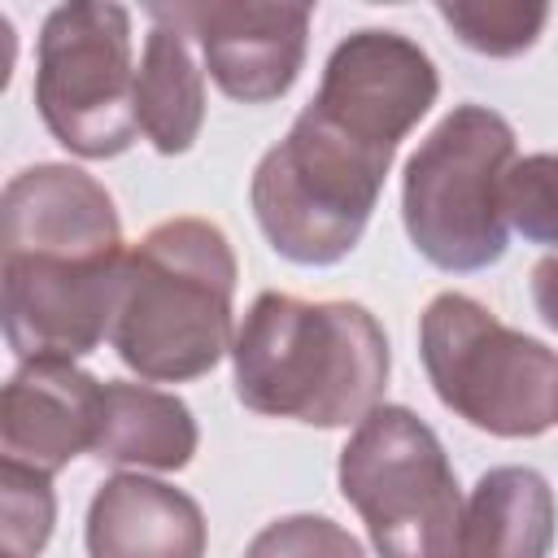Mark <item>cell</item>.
<instances>
[{"mask_svg":"<svg viewBox=\"0 0 558 558\" xmlns=\"http://www.w3.org/2000/svg\"><path fill=\"white\" fill-rule=\"evenodd\" d=\"M231 296L235 253L227 231L192 214L166 218L126 253L109 344L140 379H201L235 344Z\"/></svg>","mask_w":558,"mask_h":558,"instance_id":"3957f363","label":"cell"},{"mask_svg":"<svg viewBox=\"0 0 558 558\" xmlns=\"http://www.w3.org/2000/svg\"><path fill=\"white\" fill-rule=\"evenodd\" d=\"M148 17L174 22L201 48L209 78L244 105L279 100L305 61L310 9L305 4H244V0H201V4H148Z\"/></svg>","mask_w":558,"mask_h":558,"instance_id":"30bf717a","label":"cell"},{"mask_svg":"<svg viewBox=\"0 0 558 558\" xmlns=\"http://www.w3.org/2000/svg\"><path fill=\"white\" fill-rule=\"evenodd\" d=\"M336 480L379 558H458L462 493L445 445L405 405H375L340 449Z\"/></svg>","mask_w":558,"mask_h":558,"instance_id":"52a82bcc","label":"cell"},{"mask_svg":"<svg viewBox=\"0 0 558 558\" xmlns=\"http://www.w3.org/2000/svg\"><path fill=\"white\" fill-rule=\"evenodd\" d=\"M105 384L74 362H22L0 397L4 462L57 475L78 453H92Z\"/></svg>","mask_w":558,"mask_h":558,"instance_id":"8fae6325","label":"cell"},{"mask_svg":"<svg viewBox=\"0 0 558 558\" xmlns=\"http://www.w3.org/2000/svg\"><path fill=\"white\" fill-rule=\"evenodd\" d=\"M201 445L192 410L153 384L109 379L100 401V427L92 453L113 466H148V471H183Z\"/></svg>","mask_w":558,"mask_h":558,"instance_id":"5bb4252c","label":"cell"},{"mask_svg":"<svg viewBox=\"0 0 558 558\" xmlns=\"http://www.w3.org/2000/svg\"><path fill=\"white\" fill-rule=\"evenodd\" d=\"M205 122V70L196 44L174 22L153 17L140 70H135V126L161 153H187Z\"/></svg>","mask_w":558,"mask_h":558,"instance_id":"9a60e30c","label":"cell"},{"mask_svg":"<svg viewBox=\"0 0 558 558\" xmlns=\"http://www.w3.org/2000/svg\"><path fill=\"white\" fill-rule=\"evenodd\" d=\"M0 497H4V558H35L57 519L52 475H39L17 462H0Z\"/></svg>","mask_w":558,"mask_h":558,"instance_id":"ac0fdd59","label":"cell"},{"mask_svg":"<svg viewBox=\"0 0 558 558\" xmlns=\"http://www.w3.org/2000/svg\"><path fill=\"white\" fill-rule=\"evenodd\" d=\"M235 397L266 418L357 427L388 388V336L357 301L262 292L231 344Z\"/></svg>","mask_w":558,"mask_h":558,"instance_id":"7a4b0ae2","label":"cell"},{"mask_svg":"<svg viewBox=\"0 0 558 558\" xmlns=\"http://www.w3.org/2000/svg\"><path fill=\"white\" fill-rule=\"evenodd\" d=\"M558 501L541 471L493 466L475 480L462 506L458 558H549Z\"/></svg>","mask_w":558,"mask_h":558,"instance_id":"4fadbf2b","label":"cell"},{"mask_svg":"<svg viewBox=\"0 0 558 558\" xmlns=\"http://www.w3.org/2000/svg\"><path fill=\"white\" fill-rule=\"evenodd\" d=\"M427 379L458 418L523 440L558 423V353L506 327L466 292H440L418 318Z\"/></svg>","mask_w":558,"mask_h":558,"instance_id":"8992f818","label":"cell"},{"mask_svg":"<svg viewBox=\"0 0 558 558\" xmlns=\"http://www.w3.org/2000/svg\"><path fill=\"white\" fill-rule=\"evenodd\" d=\"M532 301H536L541 323L549 331H558V253H549L532 266Z\"/></svg>","mask_w":558,"mask_h":558,"instance_id":"ffe728a7","label":"cell"},{"mask_svg":"<svg viewBox=\"0 0 558 558\" xmlns=\"http://www.w3.org/2000/svg\"><path fill=\"white\" fill-rule=\"evenodd\" d=\"M392 157L305 105L253 170V218L288 262L331 266L362 240Z\"/></svg>","mask_w":558,"mask_h":558,"instance_id":"277c9868","label":"cell"},{"mask_svg":"<svg viewBox=\"0 0 558 558\" xmlns=\"http://www.w3.org/2000/svg\"><path fill=\"white\" fill-rule=\"evenodd\" d=\"M122 222L113 196L78 166L44 161L0 196V318L22 362L92 353L122 292Z\"/></svg>","mask_w":558,"mask_h":558,"instance_id":"6da1fadb","label":"cell"},{"mask_svg":"<svg viewBox=\"0 0 558 558\" xmlns=\"http://www.w3.org/2000/svg\"><path fill=\"white\" fill-rule=\"evenodd\" d=\"M514 166V131L488 105H453L410 153L401 222L410 244L440 270H484L506 253L501 187Z\"/></svg>","mask_w":558,"mask_h":558,"instance_id":"5b68a950","label":"cell"},{"mask_svg":"<svg viewBox=\"0 0 558 558\" xmlns=\"http://www.w3.org/2000/svg\"><path fill=\"white\" fill-rule=\"evenodd\" d=\"M501 209L523 240L558 253V153H532L523 161L514 157L501 187Z\"/></svg>","mask_w":558,"mask_h":558,"instance_id":"e0dca14e","label":"cell"},{"mask_svg":"<svg viewBox=\"0 0 558 558\" xmlns=\"http://www.w3.org/2000/svg\"><path fill=\"white\" fill-rule=\"evenodd\" d=\"M440 74L432 57L397 31H353L327 57L314 109L349 135L397 153L436 105Z\"/></svg>","mask_w":558,"mask_h":558,"instance_id":"9c48e42d","label":"cell"},{"mask_svg":"<svg viewBox=\"0 0 558 558\" xmlns=\"http://www.w3.org/2000/svg\"><path fill=\"white\" fill-rule=\"evenodd\" d=\"M436 13L471 52H484V57L527 52L549 22L545 4H519V0H488V4L458 0V4H436Z\"/></svg>","mask_w":558,"mask_h":558,"instance_id":"2e32d148","label":"cell"},{"mask_svg":"<svg viewBox=\"0 0 558 558\" xmlns=\"http://www.w3.org/2000/svg\"><path fill=\"white\" fill-rule=\"evenodd\" d=\"M201 506L148 475H109L87 506V558H205Z\"/></svg>","mask_w":558,"mask_h":558,"instance_id":"7c38bea8","label":"cell"},{"mask_svg":"<svg viewBox=\"0 0 558 558\" xmlns=\"http://www.w3.org/2000/svg\"><path fill=\"white\" fill-rule=\"evenodd\" d=\"M244 558H366V554L349 527L323 514H288L266 523L248 541Z\"/></svg>","mask_w":558,"mask_h":558,"instance_id":"d6986e66","label":"cell"},{"mask_svg":"<svg viewBox=\"0 0 558 558\" xmlns=\"http://www.w3.org/2000/svg\"><path fill=\"white\" fill-rule=\"evenodd\" d=\"M35 109L57 144L105 161L135 144L131 13L109 0L57 4L35 52Z\"/></svg>","mask_w":558,"mask_h":558,"instance_id":"ba28073f","label":"cell"}]
</instances>
